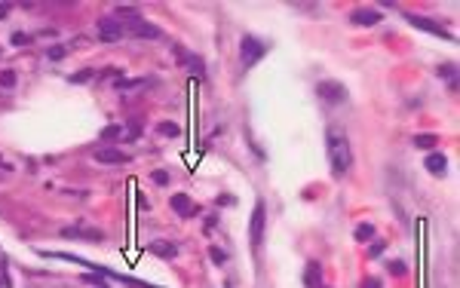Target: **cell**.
Here are the masks:
<instances>
[{
	"label": "cell",
	"mask_w": 460,
	"mask_h": 288,
	"mask_svg": "<svg viewBox=\"0 0 460 288\" xmlns=\"http://www.w3.org/2000/svg\"><path fill=\"white\" fill-rule=\"evenodd\" d=\"M117 15H120L123 34H129V37H138V40H160V37H163V31H160L157 25H150L147 18H141V15L135 12V6H120Z\"/></svg>",
	"instance_id": "obj_2"
},
{
	"label": "cell",
	"mask_w": 460,
	"mask_h": 288,
	"mask_svg": "<svg viewBox=\"0 0 460 288\" xmlns=\"http://www.w3.org/2000/svg\"><path fill=\"white\" fill-rule=\"evenodd\" d=\"M154 181H157V184H169V175H166L163 169H157V172H154Z\"/></svg>",
	"instance_id": "obj_24"
},
{
	"label": "cell",
	"mask_w": 460,
	"mask_h": 288,
	"mask_svg": "<svg viewBox=\"0 0 460 288\" xmlns=\"http://www.w3.org/2000/svg\"><path fill=\"white\" fill-rule=\"evenodd\" d=\"M387 270H390L393 276H405V267H402V261H390V264H387Z\"/></svg>",
	"instance_id": "obj_22"
},
{
	"label": "cell",
	"mask_w": 460,
	"mask_h": 288,
	"mask_svg": "<svg viewBox=\"0 0 460 288\" xmlns=\"http://www.w3.org/2000/svg\"><path fill=\"white\" fill-rule=\"evenodd\" d=\"M316 92H319V98H325V101H332V104L347 101V89H344L341 83H335V80H322V83H316Z\"/></svg>",
	"instance_id": "obj_6"
},
{
	"label": "cell",
	"mask_w": 460,
	"mask_h": 288,
	"mask_svg": "<svg viewBox=\"0 0 460 288\" xmlns=\"http://www.w3.org/2000/svg\"><path fill=\"white\" fill-rule=\"evenodd\" d=\"M150 252L160 255V258H175V255H178V246H175V242H150Z\"/></svg>",
	"instance_id": "obj_13"
},
{
	"label": "cell",
	"mask_w": 460,
	"mask_h": 288,
	"mask_svg": "<svg viewBox=\"0 0 460 288\" xmlns=\"http://www.w3.org/2000/svg\"><path fill=\"white\" fill-rule=\"evenodd\" d=\"M319 282H322V267H319V261H310L307 270H304V285L319 288Z\"/></svg>",
	"instance_id": "obj_12"
},
{
	"label": "cell",
	"mask_w": 460,
	"mask_h": 288,
	"mask_svg": "<svg viewBox=\"0 0 460 288\" xmlns=\"http://www.w3.org/2000/svg\"><path fill=\"white\" fill-rule=\"evenodd\" d=\"M95 160H98L101 166H111V163H129V153L114 150V147H101V150H95Z\"/></svg>",
	"instance_id": "obj_9"
},
{
	"label": "cell",
	"mask_w": 460,
	"mask_h": 288,
	"mask_svg": "<svg viewBox=\"0 0 460 288\" xmlns=\"http://www.w3.org/2000/svg\"><path fill=\"white\" fill-rule=\"evenodd\" d=\"M61 55H64V46H52L49 49V58H61Z\"/></svg>",
	"instance_id": "obj_25"
},
{
	"label": "cell",
	"mask_w": 460,
	"mask_h": 288,
	"mask_svg": "<svg viewBox=\"0 0 460 288\" xmlns=\"http://www.w3.org/2000/svg\"><path fill=\"white\" fill-rule=\"evenodd\" d=\"M325 150H328V163H332V175L335 178H344L353 166V150H350V141L341 129H328L325 132Z\"/></svg>",
	"instance_id": "obj_1"
},
{
	"label": "cell",
	"mask_w": 460,
	"mask_h": 288,
	"mask_svg": "<svg viewBox=\"0 0 460 288\" xmlns=\"http://www.w3.org/2000/svg\"><path fill=\"white\" fill-rule=\"evenodd\" d=\"M371 236H375V227H371V224H359V227H356V239H359V242H368Z\"/></svg>",
	"instance_id": "obj_16"
},
{
	"label": "cell",
	"mask_w": 460,
	"mask_h": 288,
	"mask_svg": "<svg viewBox=\"0 0 460 288\" xmlns=\"http://www.w3.org/2000/svg\"><path fill=\"white\" fill-rule=\"evenodd\" d=\"M157 129H160V135H169V138H178V135H181V129H178L175 123H160Z\"/></svg>",
	"instance_id": "obj_17"
},
{
	"label": "cell",
	"mask_w": 460,
	"mask_h": 288,
	"mask_svg": "<svg viewBox=\"0 0 460 288\" xmlns=\"http://www.w3.org/2000/svg\"><path fill=\"white\" fill-rule=\"evenodd\" d=\"M209 255H212V261H215V264H224V261H227V255H224L218 246H212V249H209Z\"/></svg>",
	"instance_id": "obj_21"
},
{
	"label": "cell",
	"mask_w": 460,
	"mask_h": 288,
	"mask_svg": "<svg viewBox=\"0 0 460 288\" xmlns=\"http://www.w3.org/2000/svg\"><path fill=\"white\" fill-rule=\"evenodd\" d=\"M0 86H3V89H12V86H15V74H12V71H3V74H0Z\"/></svg>",
	"instance_id": "obj_19"
},
{
	"label": "cell",
	"mask_w": 460,
	"mask_h": 288,
	"mask_svg": "<svg viewBox=\"0 0 460 288\" xmlns=\"http://www.w3.org/2000/svg\"><path fill=\"white\" fill-rule=\"evenodd\" d=\"M424 166H427V172H430V175H445V172H448V160H445V153H430Z\"/></svg>",
	"instance_id": "obj_11"
},
{
	"label": "cell",
	"mask_w": 460,
	"mask_h": 288,
	"mask_svg": "<svg viewBox=\"0 0 460 288\" xmlns=\"http://www.w3.org/2000/svg\"><path fill=\"white\" fill-rule=\"evenodd\" d=\"M6 12H9V3H3V6H0V15H6Z\"/></svg>",
	"instance_id": "obj_29"
},
{
	"label": "cell",
	"mask_w": 460,
	"mask_h": 288,
	"mask_svg": "<svg viewBox=\"0 0 460 288\" xmlns=\"http://www.w3.org/2000/svg\"><path fill=\"white\" fill-rule=\"evenodd\" d=\"M181 61H184V64H190V71H193L196 77H206V71H203V58H196V55H187V52H181Z\"/></svg>",
	"instance_id": "obj_15"
},
{
	"label": "cell",
	"mask_w": 460,
	"mask_h": 288,
	"mask_svg": "<svg viewBox=\"0 0 460 288\" xmlns=\"http://www.w3.org/2000/svg\"><path fill=\"white\" fill-rule=\"evenodd\" d=\"M120 135H123V126H107V129L101 132V138H104V141H111V138H120Z\"/></svg>",
	"instance_id": "obj_20"
},
{
	"label": "cell",
	"mask_w": 460,
	"mask_h": 288,
	"mask_svg": "<svg viewBox=\"0 0 460 288\" xmlns=\"http://www.w3.org/2000/svg\"><path fill=\"white\" fill-rule=\"evenodd\" d=\"M414 28H421V31H430V34H436V37H445V40H454V34L445 28V25H439V21H433V18H427V15H405Z\"/></svg>",
	"instance_id": "obj_5"
},
{
	"label": "cell",
	"mask_w": 460,
	"mask_h": 288,
	"mask_svg": "<svg viewBox=\"0 0 460 288\" xmlns=\"http://www.w3.org/2000/svg\"><path fill=\"white\" fill-rule=\"evenodd\" d=\"M12 43H18V46H21V43H28V37H25V34H12Z\"/></svg>",
	"instance_id": "obj_27"
},
{
	"label": "cell",
	"mask_w": 460,
	"mask_h": 288,
	"mask_svg": "<svg viewBox=\"0 0 460 288\" xmlns=\"http://www.w3.org/2000/svg\"><path fill=\"white\" fill-rule=\"evenodd\" d=\"M264 221H267V209H264V203L258 200V203H255V212H252V230H249L255 249H258L261 239H264Z\"/></svg>",
	"instance_id": "obj_7"
},
{
	"label": "cell",
	"mask_w": 460,
	"mask_h": 288,
	"mask_svg": "<svg viewBox=\"0 0 460 288\" xmlns=\"http://www.w3.org/2000/svg\"><path fill=\"white\" fill-rule=\"evenodd\" d=\"M381 252H384V242H375V246H371V252H368V255H371V258H375V255H381Z\"/></svg>",
	"instance_id": "obj_26"
},
{
	"label": "cell",
	"mask_w": 460,
	"mask_h": 288,
	"mask_svg": "<svg viewBox=\"0 0 460 288\" xmlns=\"http://www.w3.org/2000/svg\"><path fill=\"white\" fill-rule=\"evenodd\" d=\"M350 18H353V25H359V28H375L384 15H381L378 9H356Z\"/></svg>",
	"instance_id": "obj_8"
},
{
	"label": "cell",
	"mask_w": 460,
	"mask_h": 288,
	"mask_svg": "<svg viewBox=\"0 0 460 288\" xmlns=\"http://www.w3.org/2000/svg\"><path fill=\"white\" fill-rule=\"evenodd\" d=\"M439 77H448V80H451V86H454V64H445V68H439Z\"/></svg>",
	"instance_id": "obj_23"
},
{
	"label": "cell",
	"mask_w": 460,
	"mask_h": 288,
	"mask_svg": "<svg viewBox=\"0 0 460 288\" xmlns=\"http://www.w3.org/2000/svg\"><path fill=\"white\" fill-rule=\"evenodd\" d=\"M362 288H381V282H378V279H365V285Z\"/></svg>",
	"instance_id": "obj_28"
},
{
	"label": "cell",
	"mask_w": 460,
	"mask_h": 288,
	"mask_svg": "<svg viewBox=\"0 0 460 288\" xmlns=\"http://www.w3.org/2000/svg\"><path fill=\"white\" fill-rule=\"evenodd\" d=\"M436 135L433 132H421V135H414V147H421V150H433L436 147Z\"/></svg>",
	"instance_id": "obj_14"
},
{
	"label": "cell",
	"mask_w": 460,
	"mask_h": 288,
	"mask_svg": "<svg viewBox=\"0 0 460 288\" xmlns=\"http://www.w3.org/2000/svg\"><path fill=\"white\" fill-rule=\"evenodd\" d=\"M95 74H98L95 68H86V71H80V74H74V77H71V83H86V80H92Z\"/></svg>",
	"instance_id": "obj_18"
},
{
	"label": "cell",
	"mask_w": 460,
	"mask_h": 288,
	"mask_svg": "<svg viewBox=\"0 0 460 288\" xmlns=\"http://www.w3.org/2000/svg\"><path fill=\"white\" fill-rule=\"evenodd\" d=\"M172 209H175L181 218H190V215H196V212H200V209L190 203V196H187V193H175V196H172Z\"/></svg>",
	"instance_id": "obj_10"
},
{
	"label": "cell",
	"mask_w": 460,
	"mask_h": 288,
	"mask_svg": "<svg viewBox=\"0 0 460 288\" xmlns=\"http://www.w3.org/2000/svg\"><path fill=\"white\" fill-rule=\"evenodd\" d=\"M123 37H126V34H123V25H120L117 15L98 18V40H101V43H117V40H123Z\"/></svg>",
	"instance_id": "obj_4"
},
{
	"label": "cell",
	"mask_w": 460,
	"mask_h": 288,
	"mask_svg": "<svg viewBox=\"0 0 460 288\" xmlns=\"http://www.w3.org/2000/svg\"><path fill=\"white\" fill-rule=\"evenodd\" d=\"M239 52H243V64L252 68V64H258V61L267 55V43L249 34V37H243V49H239Z\"/></svg>",
	"instance_id": "obj_3"
}]
</instances>
